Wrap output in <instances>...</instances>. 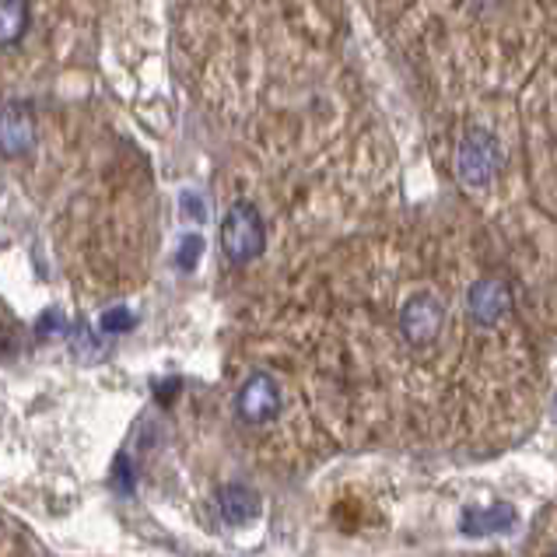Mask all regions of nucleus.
Masks as SVG:
<instances>
[{
  "mask_svg": "<svg viewBox=\"0 0 557 557\" xmlns=\"http://www.w3.org/2000/svg\"><path fill=\"white\" fill-rule=\"evenodd\" d=\"M267 243V228L263 218L252 203H235L228 218L221 221V249H225L228 263L246 267L263 252Z\"/></svg>",
  "mask_w": 557,
  "mask_h": 557,
  "instance_id": "obj_1",
  "label": "nucleus"
},
{
  "mask_svg": "<svg viewBox=\"0 0 557 557\" xmlns=\"http://www.w3.org/2000/svg\"><path fill=\"white\" fill-rule=\"evenodd\" d=\"M481 4H495V0H481Z\"/></svg>",
  "mask_w": 557,
  "mask_h": 557,
  "instance_id": "obj_13",
  "label": "nucleus"
},
{
  "mask_svg": "<svg viewBox=\"0 0 557 557\" xmlns=\"http://www.w3.org/2000/svg\"><path fill=\"white\" fill-rule=\"evenodd\" d=\"M396 323H400V333L410 347H428L445 326V309L435 295H413L404 301Z\"/></svg>",
  "mask_w": 557,
  "mask_h": 557,
  "instance_id": "obj_3",
  "label": "nucleus"
},
{
  "mask_svg": "<svg viewBox=\"0 0 557 557\" xmlns=\"http://www.w3.org/2000/svg\"><path fill=\"white\" fill-rule=\"evenodd\" d=\"M516 522V512L508 505H487V508H463V519H459V530L470 536H487V533H502Z\"/></svg>",
  "mask_w": 557,
  "mask_h": 557,
  "instance_id": "obj_8",
  "label": "nucleus"
},
{
  "mask_svg": "<svg viewBox=\"0 0 557 557\" xmlns=\"http://www.w3.org/2000/svg\"><path fill=\"white\" fill-rule=\"evenodd\" d=\"M180 203H183V214L186 218H194V221H203L207 218V203L194 194V189H186V194L180 197Z\"/></svg>",
  "mask_w": 557,
  "mask_h": 557,
  "instance_id": "obj_12",
  "label": "nucleus"
},
{
  "mask_svg": "<svg viewBox=\"0 0 557 557\" xmlns=\"http://www.w3.org/2000/svg\"><path fill=\"white\" fill-rule=\"evenodd\" d=\"M36 148V120L25 102H4L0 106V154L4 158H25Z\"/></svg>",
  "mask_w": 557,
  "mask_h": 557,
  "instance_id": "obj_6",
  "label": "nucleus"
},
{
  "mask_svg": "<svg viewBox=\"0 0 557 557\" xmlns=\"http://www.w3.org/2000/svg\"><path fill=\"white\" fill-rule=\"evenodd\" d=\"M467 312L476 326H498L512 312V292L498 277H481L467 295Z\"/></svg>",
  "mask_w": 557,
  "mask_h": 557,
  "instance_id": "obj_5",
  "label": "nucleus"
},
{
  "mask_svg": "<svg viewBox=\"0 0 557 557\" xmlns=\"http://www.w3.org/2000/svg\"><path fill=\"white\" fill-rule=\"evenodd\" d=\"M134 326V312L131 309H109L106 315H102V330L106 333H126V330H131Z\"/></svg>",
  "mask_w": 557,
  "mask_h": 557,
  "instance_id": "obj_11",
  "label": "nucleus"
},
{
  "mask_svg": "<svg viewBox=\"0 0 557 557\" xmlns=\"http://www.w3.org/2000/svg\"><path fill=\"white\" fill-rule=\"evenodd\" d=\"M200 257H203V238H200L197 232L183 235V243H180V249H176V267H180V270H194V267L200 263Z\"/></svg>",
  "mask_w": 557,
  "mask_h": 557,
  "instance_id": "obj_10",
  "label": "nucleus"
},
{
  "mask_svg": "<svg viewBox=\"0 0 557 557\" xmlns=\"http://www.w3.org/2000/svg\"><path fill=\"white\" fill-rule=\"evenodd\" d=\"M235 410L246 424H267L281 413V386L267 372H257L243 382L235 396Z\"/></svg>",
  "mask_w": 557,
  "mask_h": 557,
  "instance_id": "obj_4",
  "label": "nucleus"
},
{
  "mask_svg": "<svg viewBox=\"0 0 557 557\" xmlns=\"http://www.w3.org/2000/svg\"><path fill=\"white\" fill-rule=\"evenodd\" d=\"M28 32V0H0V50L22 42Z\"/></svg>",
  "mask_w": 557,
  "mask_h": 557,
  "instance_id": "obj_9",
  "label": "nucleus"
},
{
  "mask_svg": "<svg viewBox=\"0 0 557 557\" xmlns=\"http://www.w3.org/2000/svg\"><path fill=\"white\" fill-rule=\"evenodd\" d=\"M218 512L228 527H249L260 516V495L243 484H228L218 491Z\"/></svg>",
  "mask_w": 557,
  "mask_h": 557,
  "instance_id": "obj_7",
  "label": "nucleus"
},
{
  "mask_svg": "<svg viewBox=\"0 0 557 557\" xmlns=\"http://www.w3.org/2000/svg\"><path fill=\"white\" fill-rule=\"evenodd\" d=\"M456 169H459V180H463L470 189H484L495 183L498 169H502V151L495 145V137L487 131H470L463 137V145H459Z\"/></svg>",
  "mask_w": 557,
  "mask_h": 557,
  "instance_id": "obj_2",
  "label": "nucleus"
}]
</instances>
